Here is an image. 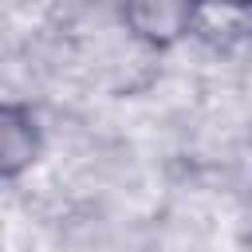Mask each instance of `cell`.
Wrapping results in <instances>:
<instances>
[{"instance_id":"1","label":"cell","mask_w":252,"mask_h":252,"mask_svg":"<svg viewBox=\"0 0 252 252\" xmlns=\"http://www.w3.org/2000/svg\"><path fill=\"white\" fill-rule=\"evenodd\" d=\"M122 20H126V28L138 39L165 47V43L181 39L197 24V8L173 4V0H142V4H126L122 8Z\"/></svg>"},{"instance_id":"2","label":"cell","mask_w":252,"mask_h":252,"mask_svg":"<svg viewBox=\"0 0 252 252\" xmlns=\"http://www.w3.org/2000/svg\"><path fill=\"white\" fill-rule=\"evenodd\" d=\"M39 154V130L28 106L20 102H4L0 110V173L4 177H20Z\"/></svg>"}]
</instances>
